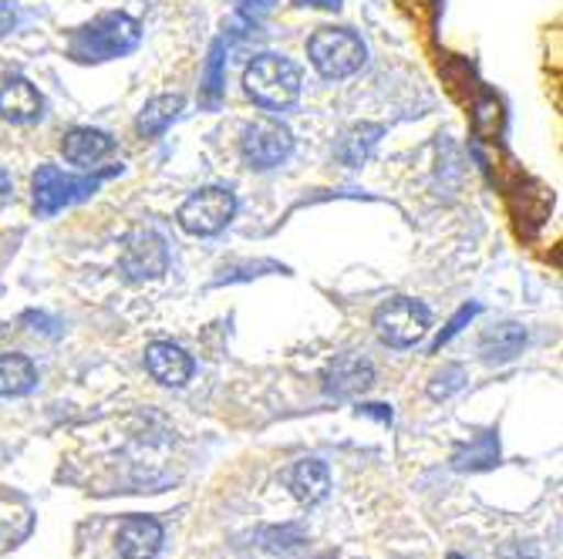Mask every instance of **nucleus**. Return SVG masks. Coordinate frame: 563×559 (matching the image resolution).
<instances>
[{"label":"nucleus","instance_id":"obj_15","mask_svg":"<svg viewBox=\"0 0 563 559\" xmlns=\"http://www.w3.org/2000/svg\"><path fill=\"white\" fill-rule=\"evenodd\" d=\"M328 489H331V479H328L324 462H318V459H307V462H300V466L290 472V492H294V499L303 502V505H318V502H324V499H328Z\"/></svg>","mask_w":563,"mask_h":559},{"label":"nucleus","instance_id":"obj_9","mask_svg":"<svg viewBox=\"0 0 563 559\" xmlns=\"http://www.w3.org/2000/svg\"><path fill=\"white\" fill-rule=\"evenodd\" d=\"M372 384H375V368L365 358H357V354H344V358L331 361L324 371V394L328 398L347 401V398L365 394Z\"/></svg>","mask_w":563,"mask_h":559},{"label":"nucleus","instance_id":"obj_21","mask_svg":"<svg viewBox=\"0 0 563 559\" xmlns=\"http://www.w3.org/2000/svg\"><path fill=\"white\" fill-rule=\"evenodd\" d=\"M463 381H466V371L459 368V365H452V368H445L442 374H435L432 378V384H429V394L439 401V398H449L452 391H459L463 388Z\"/></svg>","mask_w":563,"mask_h":559},{"label":"nucleus","instance_id":"obj_20","mask_svg":"<svg viewBox=\"0 0 563 559\" xmlns=\"http://www.w3.org/2000/svg\"><path fill=\"white\" fill-rule=\"evenodd\" d=\"M223 98V41H213L210 65H207V85H202V101L207 109H217Z\"/></svg>","mask_w":563,"mask_h":559},{"label":"nucleus","instance_id":"obj_28","mask_svg":"<svg viewBox=\"0 0 563 559\" xmlns=\"http://www.w3.org/2000/svg\"><path fill=\"white\" fill-rule=\"evenodd\" d=\"M445 559H466V556H459V552H449Z\"/></svg>","mask_w":563,"mask_h":559},{"label":"nucleus","instance_id":"obj_10","mask_svg":"<svg viewBox=\"0 0 563 559\" xmlns=\"http://www.w3.org/2000/svg\"><path fill=\"white\" fill-rule=\"evenodd\" d=\"M145 368L166 388H183L192 378V358L173 340H156L145 350Z\"/></svg>","mask_w":563,"mask_h":559},{"label":"nucleus","instance_id":"obj_16","mask_svg":"<svg viewBox=\"0 0 563 559\" xmlns=\"http://www.w3.org/2000/svg\"><path fill=\"white\" fill-rule=\"evenodd\" d=\"M183 105H186L183 94H159V98L145 101V109H142L139 122H135L139 135H142V138H156V135H163V132L179 119Z\"/></svg>","mask_w":563,"mask_h":559},{"label":"nucleus","instance_id":"obj_1","mask_svg":"<svg viewBox=\"0 0 563 559\" xmlns=\"http://www.w3.org/2000/svg\"><path fill=\"white\" fill-rule=\"evenodd\" d=\"M300 68L284 55H261L243 71V88L261 109H290L300 98Z\"/></svg>","mask_w":563,"mask_h":559},{"label":"nucleus","instance_id":"obj_7","mask_svg":"<svg viewBox=\"0 0 563 559\" xmlns=\"http://www.w3.org/2000/svg\"><path fill=\"white\" fill-rule=\"evenodd\" d=\"M240 152H243V159L253 169H274V166H280L290 156V152H294V135L280 122L261 119V122H253V125L243 128Z\"/></svg>","mask_w":563,"mask_h":559},{"label":"nucleus","instance_id":"obj_2","mask_svg":"<svg viewBox=\"0 0 563 559\" xmlns=\"http://www.w3.org/2000/svg\"><path fill=\"white\" fill-rule=\"evenodd\" d=\"M139 41H142L139 21H132L129 14H106L71 37V58L112 62V58H122L129 51H135Z\"/></svg>","mask_w":563,"mask_h":559},{"label":"nucleus","instance_id":"obj_26","mask_svg":"<svg viewBox=\"0 0 563 559\" xmlns=\"http://www.w3.org/2000/svg\"><path fill=\"white\" fill-rule=\"evenodd\" d=\"M297 8H318V11H338L341 0H294Z\"/></svg>","mask_w":563,"mask_h":559},{"label":"nucleus","instance_id":"obj_3","mask_svg":"<svg viewBox=\"0 0 563 559\" xmlns=\"http://www.w3.org/2000/svg\"><path fill=\"white\" fill-rule=\"evenodd\" d=\"M307 55H311V65L318 68L321 78L341 81L365 65L368 51H365L362 37L347 27H321V31H314L311 41H307Z\"/></svg>","mask_w":563,"mask_h":559},{"label":"nucleus","instance_id":"obj_24","mask_svg":"<svg viewBox=\"0 0 563 559\" xmlns=\"http://www.w3.org/2000/svg\"><path fill=\"white\" fill-rule=\"evenodd\" d=\"M18 27V0H0V37Z\"/></svg>","mask_w":563,"mask_h":559},{"label":"nucleus","instance_id":"obj_8","mask_svg":"<svg viewBox=\"0 0 563 559\" xmlns=\"http://www.w3.org/2000/svg\"><path fill=\"white\" fill-rule=\"evenodd\" d=\"M169 267V249H166V239L152 230H139L129 243H125V253H122V273L125 280L139 283V280H156L163 277Z\"/></svg>","mask_w":563,"mask_h":559},{"label":"nucleus","instance_id":"obj_25","mask_svg":"<svg viewBox=\"0 0 563 559\" xmlns=\"http://www.w3.org/2000/svg\"><path fill=\"white\" fill-rule=\"evenodd\" d=\"M357 415H372V418L391 422V409H385V404H362V409H357Z\"/></svg>","mask_w":563,"mask_h":559},{"label":"nucleus","instance_id":"obj_4","mask_svg":"<svg viewBox=\"0 0 563 559\" xmlns=\"http://www.w3.org/2000/svg\"><path fill=\"white\" fill-rule=\"evenodd\" d=\"M115 172H119V166L109 169V172L75 179V176H65L58 166H41L34 172V206H37L41 216H55L58 210L75 206V202L88 199L101 182H106L109 176H115Z\"/></svg>","mask_w":563,"mask_h":559},{"label":"nucleus","instance_id":"obj_23","mask_svg":"<svg viewBox=\"0 0 563 559\" xmlns=\"http://www.w3.org/2000/svg\"><path fill=\"white\" fill-rule=\"evenodd\" d=\"M274 4H277V0H240V18L250 21V24H257L274 11Z\"/></svg>","mask_w":563,"mask_h":559},{"label":"nucleus","instance_id":"obj_11","mask_svg":"<svg viewBox=\"0 0 563 559\" xmlns=\"http://www.w3.org/2000/svg\"><path fill=\"white\" fill-rule=\"evenodd\" d=\"M44 112V98L41 91L27 81V78H4L0 81V115L14 125H27V122H37Z\"/></svg>","mask_w":563,"mask_h":559},{"label":"nucleus","instance_id":"obj_17","mask_svg":"<svg viewBox=\"0 0 563 559\" xmlns=\"http://www.w3.org/2000/svg\"><path fill=\"white\" fill-rule=\"evenodd\" d=\"M496 462H499V438L493 432L476 435L470 445H463L452 455V469L459 472H483V469H493Z\"/></svg>","mask_w":563,"mask_h":559},{"label":"nucleus","instance_id":"obj_5","mask_svg":"<svg viewBox=\"0 0 563 559\" xmlns=\"http://www.w3.org/2000/svg\"><path fill=\"white\" fill-rule=\"evenodd\" d=\"M429 308L412 297H395L375 311V334L388 347H416L429 334Z\"/></svg>","mask_w":563,"mask_h":559},{"label":"nucleus","instance_id":"obj_6","mask_svg":"<svg viewBox=\"0 0 563 559\" xmlns=\"http://www.w3.org/2000/svg\"><path fill=\"white\" fill-rule=\"evenodd\" d=\"M236 213V195L223 186L199 189L179 206V226L189 236H217Z\"/></svg>","mask_w":563,"mask_h":559},{"label":"nucleus","instance_id":"obj_18","mask_svg":"<svg viewBox=\"0 0 563 559\" xmlns=\"http://www.w3.org/2000/svg\"><path fill=\"white\" fill-rule=\"evenodd\" d=\"M37 384V368L24 354H0V398H21Z\"/></svg>","mask_w":563,"mask_h":559},{"label":"nucleus","instance_id":"obj_22","mask_svg":"<svg viewBox=\"0 0 563 559\" xmlns=\"http://www.w3.org/2000/svg\"><path fill=\"white\" fill-rule=\"evenodd\" d=\"M476 314H479V308H476V303H470V308H463V311H459V314H455V317L449 321L445 334H442V337H439V340L432 344V350H442V344H449V340H452V337H455L459 331H463V324H466V321H473Z\"/></svg>","mask_w":563,"mask_h":559},{"label":"nucleus","instance_id":"obj_12","mask_svg":"<svg viewBox=\"0 0 563 559\" xmlns=\"http://www.w3.org/2000/svg\"><path fill=\"white\" fill-rule=\"evenodd\" d=\"M163 546V526L148 516H129L119 526V552L122 559H152Z\"/></svg>","mask_w":563,"mask_h":559},{"label":"nucleus","instance_id":"obj_14","mask_svg":"<svg viewBox=\"0 0 563 559\" xmlns=\"http://www.w3.org/2000/svg\"><path fill=\"white\" fill-rule=\"evenodd\" d=\"M523 344H527L523 327L499 324V327H489L479 337V354H483V361H489V365H503V361H514L517 354L523 350Z\"/></svg>","mask_w":563,"mask_h":559},{"label":"nucleus","instance_id":"obj_27","mask_svg":"<svg viewBox=\"0 0 563 559\" xmlns=\"http://www.w3.org/2000/svg\"><path fill=\"white\" fill-rule=\"evenodd\" d=\"M11 195V179H8V172H0V202H4Z\"/></svg>","mask_w":563,"mask_h":559},{"label":"nucleus","instance_id":"obj_19","mask_svg":"<svg viewBox=\"0 0 563 559\" xmlns=\"http://www.w3.org/2000/svg\"><path fill=\"white\" fill-rule=\"evenodd\" d=\"M378 138H382V125H357V128H351L341 138V145H338L341 163L344 166H362L372 156V152H375Z\"/></svg>","mask_w":563,"mask_h":559},{"label":"nucleus","instance_id":"obj_13","mask_svg":"<svg viewBox=\"0 0 563 559\" xmlns=\"http://www.w3.org/2000/svg\"><path fill=\"white\" fill-rule=\"evenodd\" d=\"M115 148L112 135L101 128H71L62 142V152L71 166H95L98 159H106Z\"/></svg>","mask_w":563,"mask_h":559}]
</instances>
